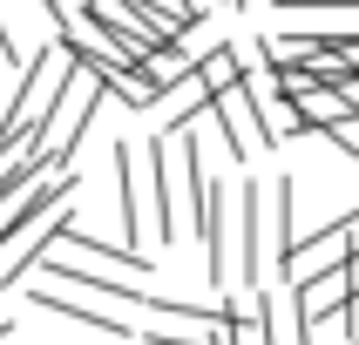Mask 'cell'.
<instances>
[{
	"label": "cell",
	"mask_w": 359,
	"mask_h": 345,
	"mask_svg": "<svg viewBox=\"0 0 359 345\" xmlns=\"http://www.w3.org/2000/svg\"><path fill=\"white\" fill-rule=\"evenodd\" d=\"M156 108H163V136H177V129H190L197 115H210V88L190 75V81H177V88H163Z\"/></svg>",
	"instance_id": "8992f818"
},
{
	"label": "cell",
	"mask_w": 359,
	"mask_h": 345,
	"mask_svg": "<svg viewBox=\"0 0 359 345\" xmlns=\"http://www.w3.org/2000/svg\"><path fill=\"white\" fill-rule=\"evenodd\" d=\"M102 88L88 68L75 61V75L61 81V95H55V108H48V122L34 129V156H41V169L55 176V169H68V156L81 149V136H88V122H95V108H102Z\"/></svg>",
	"instance_id": "7a4b0ae2"
},
{
	"label": "cell",
	"mask_w": 359,
	"mask_h": 345,
	"mask_svg": "<svg viewBox=\"0 0 359 345\" xmlns=\"http://www.w3.org/2000/svg\"><path fill=\"white\" fill-rule=\"evenodd\" d=\"M339 345H359V291L339 304Z\"/></svg>",
	"instance_id": "ba28073f"
},
{
	"label": "cell",
	"mask_w": 359,
	"mask_h": 345,
	"mask_svg": "<svg viewBox=\"0 0 359 345\" xmlns=\"http://www.w3.org/2000/svg\"><path fill=\"white\" fill-rule=\"evenodd\" d=\"M197 81L210 88V95L238 88V81H244V68H238V41H210V48H203V61H197Z\"/></svg>",
	"instance_id": "52a82bcc"
},
{
	"label": "cell",
	"mask_w": 359,
	"mask_h": 345,
	"mask_svg": "<svg viewBox=\"0 0 359 345\" xmlns=\"http://www.w3.org/2000/svg\"><path fill=\"white\" fill-rule=\"evenodd\" d=\"M109 183H116V230H122V251H156V237H149V210H142V183H136V149L129 142H116L109 149Z\"/></svg>",
	"instance_id": "3957f363"
},
{
	"label": "cell",
	"mask_w": 359,
	"mask_h": 345,
	"mask_svg": "<svg viewBox=\"0 0 359 345\" xmlns=\"http://www.w3.org/2000/svg\"><path fill=\"white\" fill-rule=\"evenodd\" d=\"M7 332H14V318H7V311H0V339H7Z\"/></svg>",
	"instance_id": "9c48e42d"
},
{
	"label": "cell",
	"mask_w": 359,
	"mask_h": 345,
	"mask_svg": "<svg viewBox=\"0 0 359 345\" xmlns=\"http://www.w3.org/2000/svg\"><path fill=\"white\" fill-rule=\"evenodd\" d=\"M210 129H224V156L231 162H251L264 149V129L251 115V101H244V81L224 88V95H210Z\"/></svg>",
	"instance_id": "277c9868"
},
{
	"label": "cell",
	"mask_w": 359,
	"mask_h": 345,
	"mask_svg": "<svg viewBox=\"0 0 359 345\" xmlns=\"http://www.w3.org/2000/svg\"><path fill=\"white\" fill-rule=\"evenodd\" d=\"M27 298H34V311H61V318H75V325H88V332H102L109 345H122V339H129V325H122L116 311H95V304L68 298V291H48V284H41V291H27Z\"/></svg>",
	"instance_id": "5b68a950"
},
{
	"label": "cell",
	"mask_w": 359,
	"mask_h": 345,
	"mask_svg": "<svg viewBox=\"0 0 359 345\" xmlns=\"http://www.w3.org/2000/svg\"><path fill=\"white\" fill-rule=\"evenodd\" d=\"M68 75H75V55L61 48V34L41 41V55L20 68L14 95H7V115H0V149H7V142H20V136H34L41 122H48V108H55V95H61V81H68Z\"/></svg>",
	"instance_id": "6da1fadb"
}]
</instances>
